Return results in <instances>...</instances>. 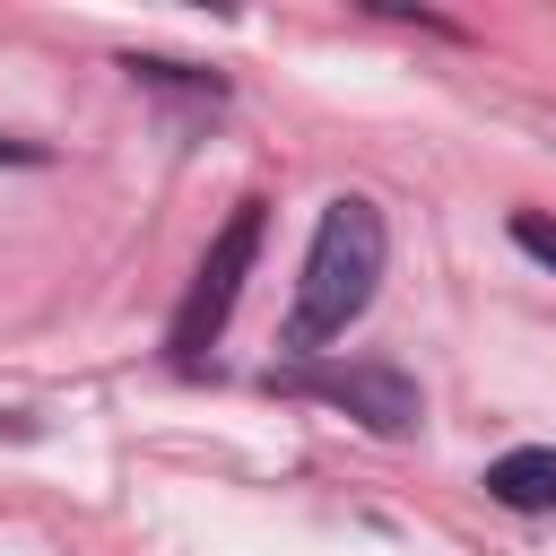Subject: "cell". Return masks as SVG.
<instances>
[{
    "label": "cell",
    "mask_w": 556,
    "mask_h": 556,
    "mask_svg": "<svg viewBox=\"0 0 556 556\" xmlns=\"http://www.w3.org/2000/svg\"><path fill=\"white\" fill-rule=\"evenodd\" d=\"M382 208L374 200H356V191H339L330 208H321V226H313V243H304V278H295V313H287V348L295 356H313V348H330L365 304H374V287H382Z\"/></svg>",
    "instance_id": "6da1fadb"
},
{
    "label": "cell",
    "mask_w": 556,
    "mask_h": 556,
    "mask_svg": "<svg viewBox=\"0 0 556 556\" xmlns=\"http://www.w3.org/2000/svg\"><path fill=\"white\" fill-rule=\"evenodd\" d=\"M261 226H269V208H261V200H235V217H226L217 243L200 252V269H191V287H182V304H174V330H165V348H174L182 365H200L208 339L226 330V313H235V295H243L252 261H261Z\"/></svg>",
    "instance_id": "7a4b0ae2"
},
{
    "label": "cell",
    "mask_w": 556,
    "mask_h": 556,
    "mask_svg": "<svg viewBox=\"0 0 556 556\" xmlns=\"http://www.w3.org/2000/svg\"><path fill=\"white\" fill-rule=\"evenodd\" d=\"M304 391H321L330 408H348L374 434H408L417 426V382L400 365H330V374H304Z\"/></svg>",
    "instance_id": "3957f363"
},
{
    "label": "cell",
    "mask_w": 556,
    "mask_h": 556,
    "mask_svg": "<svg viewBox=\"0 0 556 556\" xmlns=\"http://www.w3.org/2000/svg\"><path fill=\"white\" fill-rule=\"evenodd\" d=\"M486 495H495L504 513H556V452L521 443V452L486 460Z\"/></svg>",
    "instance_id": "277c9868"
},
{
    "label": "cell",
    "mask_w": 556,
    "mask_h": 556,
    "mask_svg": "<svg viewBox=\"0 0 556 556\" xmlns=\"http://www.w3.org/2000/svg\"><path fill=\"white\" fill-rule=\"evenodd\" d=\"M513 243H521L530 261H547V269H556V217H539V208H513Z\"/></svg>",
    "instance_id": "5b68a950"
},
{
    "label": "cell",
    "mask_w": 556,
    "mask_h": 556,
    "mask_svg": "<svg viewBox=\"0 0 556 556\" xmlns=\"http://www.w3.org/2000/svg\"><path fill=\"white\" fill-rule=\"evenodd\" d=\"M43 148H26V139H0V165H35Z\"/></svg>",
    "instance_id": "8992f818"
}]
</instances>
